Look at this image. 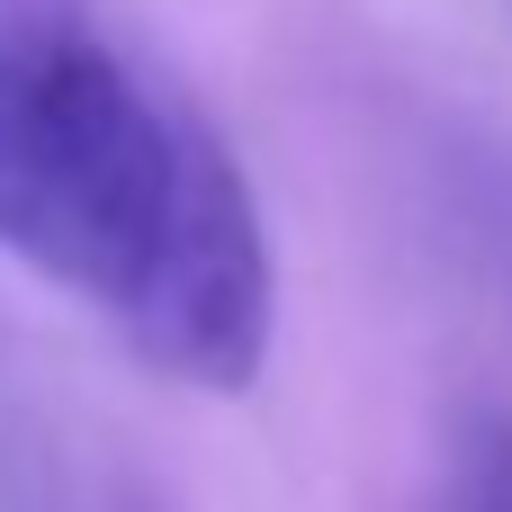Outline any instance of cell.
Segmentation results:
<instances>
[{
    "label": "cell",
    "instance_id": "obj_1",
    "mask_svg": "<svg viewBox=\"0 0 512 512\" xmlns=\"http://www.w3.org/2000/svg\"><path fill=\"white\" fill-rule=\"evenodd\" d=\"M0 252L180 387L243 396L279 270L225 135L72 0H0Z\"/></svg>",
    "mask_w": 512,
    "mask_h": 512
},
{
    "label": "cell",
    "instance_id": "obj_2",
    "mask_svg": "<svg viewBox=\"0 0 512 512\" xmlns=\"http://www.w3.org/2000/svg\"><path fill=\"white\" fill-rule=\"evenodd\" d=\"M423 512H512V423L504 414H459Z\"/></svg>",
    "mask_w": 512,
    "mask_h": 512
},
{
    "label": "cell",
    "instance_id": "obj_3",
    "mask_svg": "<svg viewBox=\"0 0 512 512\" xmlns=\"http://www.w3.org/2000/svg\"><path fill=\"white\" fill-rule=\"evenodd\" d=\"M468 216H477V243H486V261H495V279H504V297H512V162H486L477 171Z\"/></svg>",
    "mask_w": 512,
    "mask_h": 512
}]
</instances>
